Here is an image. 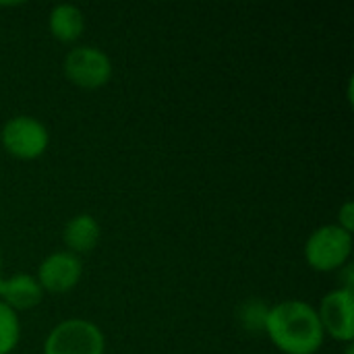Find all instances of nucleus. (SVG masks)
<instances>
[{
	"label": "nucleus",
	"instance_id": "1a4fd4ad",
	"mask_svg": "<svg viewBox=\"0 0 354 354\" xmlns=\"http://www.w3.org/2000/svg\"><path fill=\"white\" fill-rule=\"evenodd\" d=\"M0 301L8 305L12 311H29L35 309L44 301V290L35 276L31 274H15L2 280Z\"/></svg>",
	"mask_w": 354,
	"mask_h": 354
},
{
	"label": "nucleus",
	"instance_id": "7ed1b4c3",
	"mask_svg": "<svg viewBox=\"0 0 354 354\" xmlns=\"http://www.w3.org/2000/svg\"><path fill=\"white\" fill-rule=\"evenodd\" d=\"M44 354H106V336L89 319H64L48 332Z\"/></svg>",
	"mask_w": 354,
	"mask_h": 354
},
{
	"label": "nucleus",
	"instance_id": "f8f14e48",
	"mask_svg": "<svg viewBox=\"0 0 354 354\" xmlns=\"http://www.w3.org/2000/svg\"><path fill=\"white\" fill-rule=\"evenodd\" d=\"M268 313H270V307H268L263 301H259V299H249V301H245V303L239 305V309H236V319H239V324H241L247 332L255 334V332H263V330H266Z\"/></svg>",
	"mask_w": 354,
	"mask_h": 354
},
{
	"label": "nucleus",
	"instance_id": "ddd939ff",
	"mask_svg": "<svg viewBox=\"0 0 354 354\" xmlns=\"http://www.w3.org/2000/svg\"><path fill=\"white\" fill-rule=\"evenodd\" d=\"M342 230L351 232L354 230V203L353 201H344L338 209V222H336Z\"/></svg>",
	"mask_w": 354,
	"mask_h": 354
},
{
	"label": "nucleus",
	"instance_id": "4468645a",
	"mask_svg": "<svg viewBox=\"0 0 354 354\" xmlns=\"http://www.w3.org/2000/svg\"><path fill=\"white\" fill-rule=\"evenodd\" d=\"M2 280L4 278H2V251H0V286H2Z\"/></svg>",
	"mask_w": 354,
	"mask_h": 354
},
{
	"label": "nucleus",
	"instance_id": "9d476101",
	"mask_svg": "<svg viewBox=\"0 0 354 354\" xmlns=\"http://www.w3.org/2000/svg\"><path fill=\"white\" fill-rule=\"evenodd\" d=\"M48 29L60 44H75L85 31V15L75 4H56L50 8Z\"/></svg>",
	"mask_w": 354,
	"mask_h": 354
},
{
	"label": "nucleus",
	"instance_id": "20e7f679",
	"mask_svg": "<svg viewBox=\"0 0 354 354\" xmlns=\"http://www.w3.org/2000/svg\"><path fill=\"white\" fill-rule=\"evenodd\" d=\"M0 145L15 160L31 162L48 151L50 131L41 120L29 114H17L2 124Z\"/></svg>",
	"mask_w": 354,
	"mask_h": 354
},
{
	"label": "nucleus",
	"instance_id": "f03ea898",
	"mask_svg": "<svg viewBox=\"0 0 354 354\" xmlns=\"http://www.w3.org/2000/svg\"><path fill=\"white\" fill-rule=\"evenodd\" d=\"M305 261L319 274L340 272L353 255V234L338 224H324L315 228L305 241Z\"/></svg>",
	"mask_w": 354,
	"mask_h": 354
},
{
	"label": "nucleus",
	"instance_id": "f257e3e1",
	"mask_svg": "<svg viewBox=\"0 0 354 354\" xmlns=\"http://www.w3.org/2000/svg\"><path fill=\"white\" fill-rule=\"evenodd\" d=\"M263 334L282 354H317L326 342L317 309L297 299L270 307Z\"/></svg>",
	"mask_w": 354,
	"mask_h": 354
},
{
	"label": "nucleus",
	"instance_id": "39448f33",
	"mask_svg": "<svg viewBox=\"0 0 354 354\" xmlns=\"http://www.w3.org/2000/svg\"><path fill=\"white\" fill-rule=\"evenodd\" d=\"M112 60L97 46H75L62 60V73L68 83L81 89H100L112 79Z\"/></svg>",
	"mask_w": 354,
	"mask_h": 354
},
{
	"label": "nucleus",
	"instance_id": "0eeeda50",
	"mask_svg": "<svg viewBox=\"0 0 354 354\" xmlns=\"http://www.w3.org/2000/svg\"><path fill=\"white\" fill-rule=\"evenodd\" d=\"M81 276H83L81 257L68 251H54L46 255L37 266L35 280L39 282L44 292L66 295L81 282Z\"/></svg>",
	"mask_w": 354,
	"mask_h": 354
},
{
	"label": "nucleus",
	"instance_id": "423d86ee",
	"mask_svg": "<svg viewBox=\"0 0 354 354\" xmlns=\"http://www.w3.org/2000/svg\"><path fill=\"white\" fill-rule=\"evenodd\" d=\"M317 317L322 322L324 334L336 342L353 344L354 340V290L348 288H334L324 295Z\"/></svg>",
	"mask_w": 354,
	"mask_h": 354
},
{
	"label": "nucleus",
	"instance_id": "6e6552de",
	"mask_svg": "<svg viewBox=\"0 0 354 354\" xmlns=\"http://www.w3.org/2000/svg\"><path fill=\"white\" fill-rule=\"evenodd\" d=\"M102 239V226L91 214H77L73 216L62 230V243L64 251L81 257L91 253Z\"/></svg>",
	"mask_w": 354,
	"mask_h": 354
},
{
	"label": "nucleus",
	"instance_id": "9b49d317",
	"mask_svg": "<svg viewBox=\"0 0 354 354\" xmlns=\"http://www.w3.org/2000/svg\"><path fill=\"white\" fill-rule=\"evenodd\" d=\"M21 340L19 313L0 301V354H10Z\"/></svg>",
	"mask_w": 354,
	"mask_h": 354
}]
</instances>
